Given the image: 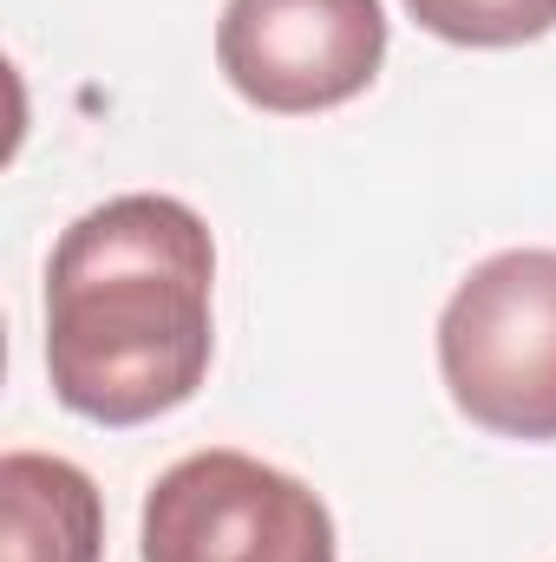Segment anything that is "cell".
Wrapping results in <instances>:
<instances>
[{"mask_svg": "<svg viewBox=\"0 0 556 562\" xmlns=\"http://www.w3.org/2000/svg\"><path fill=\"white\" fill-rule=\"evenodd\" d=\"M144 562H334V517L249 451H197L144 497Z\"/></svg>", "mask_w": 556, "mask_h": 562, "instance_id": "cell-3", "label": "cell"}, {"mask_svg": "<svg viewBox=\"0 0 556 562\" xmlns=\"http://www.w3.org/2000/svg\"><path fill=\"white\" fill-rule=\"evenodd\" d=\"M380 0H230L216 20V66L256 112H334L380 79Z\"/></svg>", "mask_w": 556, "mask_h": 562, "instance_id": "cell-4", "label": "cell"}, {"mask_svg": "<svg viewBox=\"0 0 556 562\" xmlns=\"http://www.w3.org/2000/svg\"><path fill=\"white\" fill-rule=\"evenodd\" d=\"M452 406L498 438H556V249H504L438 314Z\"/></svg>", "mask_w": 556, "mask_h": 562, "instance_id": "cell-2", "label": "cell"}, {"mask_svg": "<svg viewBox=\"0 0 556 562\" xmlns=\"http://www.w3.org/2000/svg\"><path fill=\"white\" fill-rule=\"evenodd\" d=\"M216 243L177 196L86 210L46 262V373L66 413L144 425L197 400L216 353Z\"/></svg>", "mask_w": 556, "mask_h": 562, "instance_id": "cell-1", "label": "cell"}, {"mask_svg": "<svg viewBox=\"0 0 556 562\" xmlns=\"http://www.w3.org/2000/svg\"><path fill=\"white\" fill-rule=\"evenodd\" d=\"M407 13L452 46H524L556 26V0H407Z\"/></svg>", "mask_w": 556, "mask_h": 562, "instance_id": "cell-6", "label": "cell"}, {"mask_svg": "<svg viewBox=\"0 0 556 562\" xmlns=\"http://www.w3.org/2000/svg\"><path fill=\"white\" fill-rule=\"evenodd\" d=\"M105 504L99 484L53 451L0 458V562H99Z\"/></svg>", "mask_w": 556, "mask_h": 562, "instance_id": "cell-5", "label": "cell"}]
</instances>
